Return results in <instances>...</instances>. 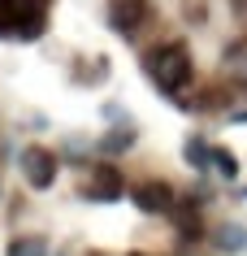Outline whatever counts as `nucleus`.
<instances>
[{
	"label": "nucleus",
	"instance_id": "7",
	"mask_svg": "<svg viewBox=\"0 0 247 256\" xmlns=\"http://www.w3.org/2000/svg\"><path fill=\"white\" fill-rule=\"evenodd\" d=\"M187 161H191V165H208V152H204V144H200V139H191V144H187Z\"/></svg>",
	"mask_w": 247,
	"mask_h": 256
},
{
	"label": "nucleus",
	"instance_id": "6",
	"mask_svg": "<svg viewBox=\"0 0 247 256\" xmlns=\"http://www.w3.org/2000/svg\"><path fill=\"white\" fill-rule=\"evenodd\" d=\"M243 243H247V234H243V230H234V226H226V230H221V248H230V252H234V248H243Z\"/></svg>",
	"mask_w": 247,
	"mask_h": 256
},
{
	"label": "nucleus",
	"instance_id": "3",
	"mask_svg": "<svg viewBox=\"0 0 247 256\" xmlns=\"http://www.w3.org/2000/svg\"><path fill=\"white\" fill-rule=\"evenodd\" d=\"M135 204L143 213H169L174 208V191L165 182H143V187H135Z\"/></svg>",
	"mask_w": 247,
	"mask_h": 256
},
{
	"label": "nucleus",
	"instance_id": "1",
	"mask_svg": "<svg viewBox=\"0 0 247 256\" xmlns=\"http://www.w3.org/2000/svg\"><path fill=\"white\" fill-rule=\"evenodd\" d=\"M148 74L161 82L165 92H182V87L191 82V74H195L191 52H187L182 44H156L148 52Z\"/></svg>",
	"mask_w": 247,
	"mask_h": 256
},
{
	"label": "nucleus",
	"instance_id": "5",
	"mask_svg": "<svg viewBox=\"0 0 247 256\" xmlns=\"http://www.w3.org/2000/svg\"><path fill=\"white\" fill-rule=\"evenodd\" d=\"M13 256H48V248H43L39 239H17L13 243Z\"/></svg>",
	"mask_w": 247,
	"mask_h": 256
},
{
	"label": "nucleus",
	"instance_id": "10",
	"mask_svg": "<svg viewBox=\"0 0 247 256\" xmlns=\"http://www.w3.org/2000/svg\"><path fill=\"white\" fill-rule=\"evenodd\" d=\"M234 9H239V18H243L247 14V0H234Z\"/></svg>",
	"mask_w": 247,
	"mask_h": 256
},
{
	"label": "nucleus",
	"instance_id": "9",
	"mask_svg": "<svg viewBox=\"0 0 247 256\" xmlns=\"http://www.w3.org/2000/svg\"><path fill=\"white\" fill-rule=\"evenodd\" d=\"M213 161H217V170H221V174H234V161H230V156H226V152H217Z\"/></svg>",
	"mask_w": 247,
	"mask_h": 256
},
{
	"label": "nucleus",
	"instance_id": "4",
	"mask_svg": "<svg viewBox=\"0 0 247 256\" xmlns=\"http://www.w3.org/2000/svg\"><path fill=\"white\" fill-rule=\"evenodd\" d=\"M143 14H148V4L143 0H117L113 4V14H109V22L117 30H135L139 22H143Z\"/></svg>",
	"mask_w": 247,
	"mask_h": 256
},
{
	"label": "nucleus",
	"instance_id": "2",
	"mask_svg": "<svg viewBox=\"0 0 247 256\" xmlns=\"http://www.w3.org/2000/svg\"><path fill=\"white\" fill-rule=\"evenodd\" d=\"M22 174H26L30 187H52V178H56V161H52V152H43V148H26V152H22Z\"/></svg>",
	"mask_w": 247,
	"mask_h": 256
},
{
	"label": "nucleus",
	"instance_id": "8",
	"mask_svg": "<svg viewBox=\"0 0 247 256\" xmlns=\"http://www.w3.org/2000/svg\"><path fill=\"white\" fill-rule=\"evenodd\" d=\"M100 191L104 196H117V174L113 170H100Z\"/></svg>",
	"mask_w": 247,
	"mask_h": 256
}]
</instances>
